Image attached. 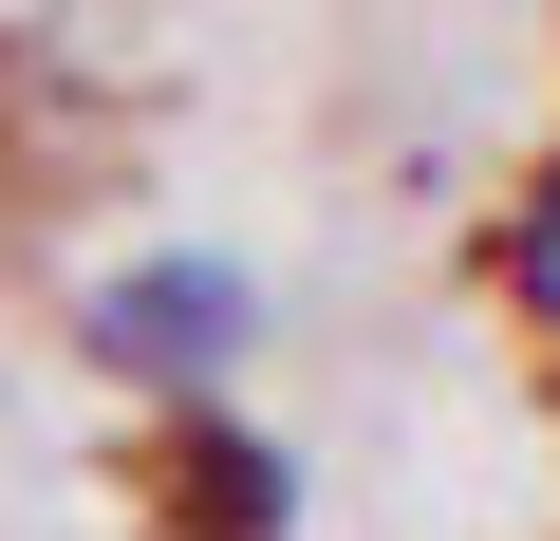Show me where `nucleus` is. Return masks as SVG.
Segmentation results:
<instances>
[{"label": "nucleus", "instance_id": "f257e3e1", "mask_svg": "<svg viewBox=\"0 0 560 541\" xmlns=\"http://www.w3.org/2000/svg\"><path fill=\"white\" fill-rule=\"evenodd\" d=\"M75 337H94V374H131V392H224L243 355H261V281L224 243H150V261H113V281L75 299Z\"/></svg>", "mask_w": 560, "mask_h": 541}, {"label": "nucleus", "instance_id": "f03ea898", "mask_svg": "<svg viewBox=\"0 0 560 541\" xmlns=\"http://www.w3.org/2000/svg\"><path fill=\"white\" fill-rule=\"evenodd\" d=\"M168 504H187V541H280V522H300V467H280L261 430H224V392H187V430H168Z\"/></svg>", "mask_w": 560, "mask_h": 541}]
</instances>
